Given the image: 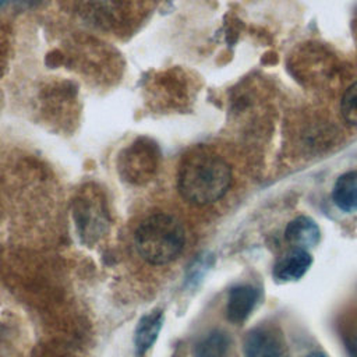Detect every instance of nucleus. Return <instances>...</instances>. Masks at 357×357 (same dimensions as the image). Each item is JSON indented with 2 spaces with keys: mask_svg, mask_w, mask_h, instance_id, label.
Listing matches in <instances>:
<instances>
[{
  "mask_svg": "<svg viewBox=\"0 0 357 357\" xmlns=\"http://www.w3.org/2000/svg\"><path fill=\"white\" fill-rule=\"evenodd\" d=\"M184 243L185 234L181 223L166 213L148 216L135 231L137 251L152 265H163L176 259Z\"/></svg>",
  "mask_w": 357,
  "mask_h": 357,
  "instance_id": "2",
  "label": "nucleus"
},
{
  "mask_svg": "<svg viewBox=\"0 0 357 357\" xmlns=\"http://www.w3.org/2000/svg\"><path fill=\"white\" fill-rule=\"evenodd\" d=\"M162 324L163 312L160 310H155L139 319L134 333V346L137 356H144L152 347L159 335Z\"/></svg>",
  "mask_w": 357,
  "mask_h": 357,
  "instance_id": "8",
  "label": "nucleus"
},
{
  "mask_svg": "<svg viewBox=\"0 0 357 357\" xmlns=\"http://www.w3.org/2000/svg\"><path fill=\"white\" fill-rule=\"evenodd\" d=\"M159 165V149L149 139H138L121 155V172L127 180L142 183L149 180Z\"/></svg>",
  "mask_w": 357,
  "mask_h": 357,
  "instance_id": "3",
  "label": "nucleus"
},
{
  "mask_svg": "<svg viewBox=\"0 0 357 357\" xmlns=\"http://www.w3.org/2000/svg\"><path fill=\"white\" fill-rule=\"evenodd\" d=\"M312 264L308 250L291 248L273 266V278L278 282H294L301 279Z\"/></svg>",
  "mask_w": 357,
  "mask_h": 357,
  "instance_id": "6",
  "label": "nucleus"
},
{
  "mask_svg": "<svg viewBox=\"0 0 357 357\" xmlns=\"http://www.w3.org/2000/svg\"><path fill=\"white\" fill-rule=\"evenodd\" d=\"M231 183L229 165L216 153L195 151L178 170V191L192 205H208L220 199Z\"/></svg>",
  "mask_w": 357,
  "mask_h": 357,
  "instance_id": "1",
  "label": "nucleus"
},
{
  "mask_svg": "<svg viewBox=\"0 0 357 357\" xmlns=\"http://www.w3.org/2000/svg\"><path fill=\"white\" fill-rule=\"evenodd\" d=\"M259 297V290L252 284H238L231 287L226 303V318L234 325L243 324L255 308Z\"/></svg>",
  "mask_w": 357,
  "mask_h": 357,
  "instance_id": "5",
  "label": "nucleus"
},
{
  "mask_svg": "<svg viewBox=\"0 0 357 357\" xmlns=\"http://www.w3.org/2000/svg\"><path fill=\"white\" fill-rule=\"evenodd\" d=\"M332 199L343 212H357V172H347L337 177Z\"/></svg>",
  "mask_w": 357,
  "mask_h": 357,
  "instance_id": "9",
  "label": "nucleus"
},
{
  "mask_svg": "<svg viewBox=\"0 0 357 357\" xmlns=\"http://www.w3.org/2000/svg\"><path fill=\"white\" fill-rule=\"evenodd\" d=\"M245 357H286V340L282 331L272 324L252 328L244 339Z\"/></svg>",
  "mask_w": 357,
  "mask_h": 357,
  "instance_id": "4",
  "label": "nucleus"
},
{
  "mask_svg": "<svg viewBox=\"0 0 357 357\" xmlns=\"http://www.w3.org/2000/svg\"><path fill=\"white\" fill-rule=\"evenodd\" d=\"M305 357H326L324 353H319V351H314V353H310L307 354Z\"/></svg>",
  "mask_w": 357,
  "mask_h": 357,
  "instance_id": "13",
  "label": "nucleus"
},
{
  "mask_svg": "<svg viewBox=\"0 0 357 357\" xmlns=\"http://www.w3.org/2000/svg\"><path fill=\"white\" fill-rule=\"evenodd\" d=\"M286 241L294 248L310 250L314 248L321 237V230L315 220L308 216H298L293 219L284 230Z\"/></svg>",
  "mask_w": 357,
  "mask_h": 357,
  "instance_id": "7",
  "label": "nucleus"
},
{
  "mask_svg": "<svg viewBox=\"0 0 357 357\" xmlns=\"http://www.w3.org/2000/svg\"><path fill=\"white\" fill-rule=\"evenodd\" d=\"M343 339L350 353V357H357V318L351 319V322L346 325Z\"/></svg>",
  "mask_w": 357,
  "mask_h": 357,
  "instance_id": "12",
  "label": "nucleus"
},
{
  "mask_svg": "<svg viewBox=\"0 0 357 357\" xmlns=\"http://www.w3.org/2000/svg\"><path fill=\"white\" fill-rule=\"evenodd\" d=\"M4 1H6V0H0V6H1Z\"/></svg>",
  "mask_w": 357,
  "mask_h": 357,
  "instance_id": "14",
  "label": "nucleus"
},
{
  "mask_svg": "<svg viewBox=\"0 0 357 357\" xmlns=\"http://www.w3.org/2000/svg\"><path fill=\"white\" fill-rule=\"evenodd\" d=\"M230 339L226 332L215 329L205 335L195 346V357H226Z\"/></svg>",
  "mask_w": 357,
  "mask_h": 357,
  "instance_id": "10",
  "label": "nucleus"
},
{
  "mask_svg": "<svg viewBox=\"0 0 357 357\" xmlns=\"http://www.w3.org/2000/svg\"><path fill=\"white\" fill-rule=\"evenodd\" d=\"M340 110L349 124L357 126V81L346 89L340 102Z\"/></svg>",
  "mask_w": 357,
  "mask_h": 357,
  "instance_id": "11",
  "label": "nucleus"
}]
</instances>
